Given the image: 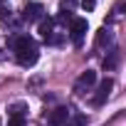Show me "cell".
Returning <instances> with one entry per match:
<instances>
[{
    "mask_svg": "<svg viewBox=\"0 0 126 126\" xmlns=\"http://www.w3.org/2000/svg\"><path fill=\"white\" fill-rule=\"evenodd\" d=\"M67 119H69V109H67V106H57V109L49 114V124H52V126H64Z\"/></svg>",
    "mask_w": 126,
    "mask_h": 126,
    "instance_id": "277c9868",
    "label": "cell"
},
{
    "mask_svg": "<svg viewBox=\"0 0 126 126\" xmlns=\"http://www.w3.org/2000/svg\"><path fill=\"white\" fill-rule=\"evenodd\" d=\"M8 126H25V114H10Z\"/></svg>",
    "mask_w": 126,
    "mask_h": 126,
    "instance_id": "9c48e42d",
    "label": "cell"
},
{
    "mask_svg": "<svg viewBox=\"0 0 126 126\" xmlns=\"http://www.w3.org/2000/svg\"><path fill=\"white\" fill-rule=\"evenodd\" d=\"M0 3H3V0H0Z\"/></svg>",
    "mask_w": 126,
    "mask_h": 126,
    "instance_id": "9a60e30c",
    "label": "cell"
},
{
    "mask_svg": "<svg viewBox=\"0 0 126 126\" xmlns=\"http://www.w3.org/2000/svg\"><path fill=\"white\" fill-rule=\"evenodd\" d=\"M87 30H89V25H87V20H84V17H74V20H72V27H69V35H72V42H74L77 47L82 45V40H84Z\"/></svg>",
    "mask_w": 126,
    "mask_h": 126,
    "instance_id": "7a4b0ae2",
    "label": "cell"
},
{
    "mask_svg": "<svg viewBox=\"0 0 126 126\" xmlns=\"http://www.w3.org/2000/svg\"><path fill=\"white\" fill-rule=\"evenodd\" d=\"M94 82H96V72L87 69V72H82V77L77 79V84H74V92H77V94H84V89H89Z\"/></svg>",
    "mask_w": 126,
    "mask_h": 126,
    "instance_id": "3957f363",
    "label": "cell"
},
{
    "mask_svg": "<svg viewBox=\"0 0 126 126\" xmlns=\"http://www.w3.org/2000/svg\"><path fill=\"white\" fill-rule=\"evenodd\" d=\"M42 10H45V8H42L40 3H27V5H25V17H27V20H42Z\"/></svg>",
    "mask_w": 126,
    "mask_h": 126,
    "instance_id": "8992f818",
    "label": "cell"
},
{
    "mask_svg": "<svg viewBox=\"0 0 126 126\" xmlns=\"http://www.w3.org/2000/svg\"><path fill=\"white\" fill-rule=\"evenodd\" d=\"M8 17H10V13H8L5 8H0V20H8Z\"/></svg>",
    "mask_w": 126,
    "mask_h": 126,
    "instance_id": "5bb4252c",
    "label": "cell"
},
{
    "mask_svg": "<svg viewBox=\"0 0 126 126\" xmlns=\"http://www.w3.org/2000/svg\"><path fill=\"white\" fill-rule=\"evenodd\" d=\"M111 87H114V82L111 79H104L101 84H99V89H96V96H94V104L99 106V104H104V99L111 94Z\"/></svg>",
    "mask_w": 126,
    "mask_h": 126,
    "instance_id": "5b68a950",
    "label": "cell"
},
{
    "mask_svg": "<svg viewBox=\"0 0 126 126\" xmlns=\"http://www.w3.org/2000/svg\"><path fill=\"white\" fill-rule=\"evenodd\" d=\"M52 27H54V22H52L49 17H47V20H45V17L40 20V35H42L45 40H52Z\"/></svg>",
    "mask_w": 126,
    "mask_h": 126,
    "instance_id": "52a82bcc",
    "label": "cell"
},
{
    "mask_svg": "<svg viewBox=\"0 0 126 126\" xmlns=\"http://www.w3.org/2000/svg\"><path fill=\"white\" fill-rule=\"evenodd\" d=\"M84 124H87V116H82V114H77V116L69 114V119L64 121V126H84Z\"/></svg>",
    "mask_w": 126,
    "mask_h": 126,
    "instance_id": "ba28073f",
    "label": "cell"
},
{
    "mask_svg": "<svg viewBox=\"0 0 126 126\" xmlns=\"http://www.w3.org/2000/svg\"><path fill=\"white\" fill-rule=\"evenodd\" d=\"M94 3H96V0H82V8L84 10H94Z\"/></svg>",
    "mask_w": 126,
    "mask_h": 126,
    "instance_id": "4fadbf2b",
    "label": "cell"
},
{
    "mask_svg": "<svg viewBox=\"0 0 126 126\" xmlns=\"http://www.w3.org/2000/svg\"><path fill=\"white\" fill-rule=\"evenodd\" d=\"M116 62H119V52H111V57H109V59H104V67H106V69H111Z\"/></svg>",
    "mask_w": 126,
    "mask_h": 126,
    "instance_id": "30bf717a",
    "label": "cell"
},
{
    "mask_svg": "<svg viewBox=\"0 0 126 126\" xmlns=\"http://www.w3.org/2000/svg\"><path fill=\"white\" fill-rule=\"evenodd\" d=\"M0 126H3V124H0Z\"/></svg>",
    "mask_w": 126,
    "mask_h": 126,
    "instance_id": "2e32d148",
    "label": "cell"
},
{
    "mask_svg": "<svg viewBox=\"0 0 126 126\" xmlns=\"http://www.w3.org/2000/svg\"><path fill=\"white\" fill-rule=\"evenodd\" d=\"M15 54H17V62H20L22 67H32L35 62H37V57H40L35 40L27 37V35H22V37L15 40Z\"/></svg>",
    "mask_w": 126,
    "mask_h": 126,
    "instance_id": "6da1fadb",
    "label": "cell"
},
{
    "mask_svg": "<svg viewBox=\"0 0 126 126\" xmlns=\"http://www.w3.org/2000/svg\"><path fill=\"white\" fill-rule=\"evenodd\" d=\"M109 40H111L109 30H101V32H99V45H104V42H109Z\"/></svg>",
    "mask_w": 126,
    "mask_h": 126,
    "instance_id": "7c38bea8",
    "label": "cell"
},
{
    "mask_svg": "<svg viewBox=\"0 0 126 126\" xmlns=\"http://www.w3.org/2000/svg\"><path fill=\"white\" fill-rule=\"evenodd\" d=\"M25 109H27V104H22V101H17V104H13V106H10V114H22Z\"/></svg>",
    "mask_w": 126,
    "mask_h": 126,
    "instance_id": "8fae6325",
    "label": "cell"
}]
</instances>
